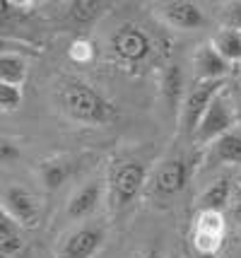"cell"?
<instances>
[{
	"label": "cell",
	"mask_w": 241,
	"mask_h": 258,
	"mask_svg": "<svg viewBox=\"0 0 241 258\" xmlns=\"http://www.w3.org/2000/svg\"><path fill=\"white\" fill-rule=\"evenodd\" d=\"M239 111H241V101H239Z\"/></svg>",
	"instance_id": "83f0119b"
},
{
	"label": "cell",
	"mask_w": 241,
	"mask_h": 258,
	"mask_svg": "<svg viewBox=\"0 0 241 258\" xmlns=\"http://www.w3.org/2000/svg\"><path fill=\"white\" fill-rule=\"evenodd\" d=\"M152 48L154 46H152L149 34L133 22L121 24L111 34V39H109L111 56L116 60H121V63H126V66H140V63H145L152 56Z\"/></svg>",
	"instance_id": "3957f363"
},
{
	"label": "cell",
	"mask_w": 241,
	"mask_h": 258,
	"mask_svg": "<svg viewBox=\"0 0 241 258\" xmlns=\"http://www.w3.org/2000/svg\"><path fill=\"white\" fill-rule=\"evenodd\" d=\"M20 157V150H15L12 147V143H3L0 145V162L3 164H8V162H12V159Z\"/></svg>",
	"instance_id": "603a6c76"
},
{
	"label": "cell",
	"mask_w": 241,
	"mask_h": 258,
	"mask_svg": "<svg viewBox=\"0 0 241 258\" xmlns=\"http://www.w3.org/2000/svg\"><path fill=\"white\" fill-rule=\"evenodd\" d=\"M193 66L200 80H224L231 63L212 44H203L198 46V51H195Z\"/></svg>",
	"instance_id": "8fae6325"
},
{
	"label": "cell",
	"mask_w": 241,
	"mask_h": 258,
	"mask_svg": "<svg viewBox=\"0 0 241 258\" xmlns=\"http://www.w3.org/2000/svg\"><path fill=\"white\" fill-rule=\"evenodd\" d=\"M104 239L106 232L102 225H82L63 239L58 258H92L104 246Z\"/></svg>",
	"instance_id": "ba28073f"
},
{
	"label": "cell",
	"mask_w": 241,
	"mask_h": 258,
	"mask_svg": "<svg viewBox=\"0 0 241 258\" xmlns=\"http://www.w3.org/2000/svg\"><path fill=\"white\" fill-rule=\"evenodd\" d=\"M162 97L167 101V106H169V111L176 113L184 104L181 99L184 97V70L179 63H169V66L162 70Z\"/></svg>",
	"instance_id": "4fadbf2b"
},
{
	"label": "cell",
	"mask_w": 241,
	"mask_h": 258,
	"mask_svg": "<svg viewBox=\"0 0 241 258\" xmlns=\"http://www.w3.org/2000/svg\"><path fill=\"white\" fill-rule=\"evenodd\" d=\"M147 183V167L138 159H123L114 164L111 176H109V188H111V205L114 210H123L140 196V191Z\"/></svg>",
	"instance_id": "7a4b0ae2"
},
{
	"label": "cell",
	"mask_w": 241,
	"mask_h": 258,
	"mask_svg": "<svg viewBox=\"0 0 241 258\" xmlns=\"http://www.w3.org/2000/svg\"><path fill=\"white\" fill-rule=\"evenodd\" d=\"M109 8H111V3H102V0H77V3H70L68 20L77 27H90Z\"/></svg>",
	"instance_id": "e0dca14e"
},
{
	"label": "cell",
	"mask_w": 241,
	"mask_h": 258,
	"mask_svg": "<svg viewBox=\"0 0 241 258\" xmlns=\"http://www.w3.org/2000/svg\"><path fill=\"white\" fill-rule=\"evenodd\" d=\"M102 193H104V183L99 179H90L82 188L72 193V198L68 203V217L72 220H82V217H90V215L99 208L102 203Z\"/></svg>",
	"instance_id": "7c38bea8"
},
{
	"label": "cell",
	"mask_w": 241,
	"mask_h": 258,
	"mask_svg": "<svg viewBox=\"0 0 241 258\" xmlns=\"http://www.w3.org/2000/svg\"><path fill=\"white\" fill-rule=\"evenodd\" d=\"M234 123H236L234 109L229 106V101H227L224 92H222L217 99L210 104V109H207V113L203 116V121H200L198 131H195L193 140L198 145H212L222 135L231 133V131H234Z\"/></svg>",
	"instance_id": "52a82bcc"
},
{
	"label": "cell",
	"mask_w": 241,
	"mask_h": 258,
	"mask_svg": "<svg viewBox=\"0 0 241 258\" xmlns=\"http://www.w3.org/2000/svg\"><path fill=\"white\" fill-rule=\"evenodd\" d=\"M24 246V236H22V225L8 215L5 210L0 213V256L10 258L15 253H20Z\"/></svg>",
	"instance_id": "5bb4252c"
},
{
	"label": "cell",
	"mask_w": 241,
	"mask_h": 258,
	"mask_svg": "<svg viewBox=\"0 0 241 258\" xmlns=\"http://www.w3.org/2000/svg\"><path fill=\"white\" fill-rule=\"evenodd\" d=\"M68 56L70 60H75V63H90L94 58V46L87 41V39H75L68 48Z\"/></svg>",
	"instance_id": "7402d4cb"
},
{
	"label": "cell",
	"mask_w": 241,
	"mask_h": 258,
	"mask_svg": "<svg viewBox=\"0 0 241 258\" xmlns=\"http://www.w3.org/2000/svg\"><path fill=\"white\" fill-rule=\"evenodd\" d=\"M200 258H217V256H200Z\"/></svg>",
	"instance_id": "4316f807"
},
{
	"label": "cell",
	"mask_w": 241,
	"mask_h": 258,
	"mask_svg": "<svg viewBox=\"0 0 241 258\" xmlns=\"http://www.w3.org/2000/svg\"><path fill=\"white\" fill-rule=\"evenodd\" d=\"M20 104H22V87H12V85L0 82V109L5 113H12L20 109Z\"/></svg>",
	"instance_id": "44dd1931"
},
{
	"label": "cell",
	"mask_w": 241,
	"mask_h": 258,
	"mask_svg": "<svg viewBox=\"0 0 241 258\" xmlns=\"http://www.w3.org/2000/svg\"><path fill=\"white\" fill-rule=\"evenodd\" d=\"M224 234H227L224 215L212 213V210H198L193 220V229H191V241H193L198 256H217Z\"/></svg>",
	"instance_id": "8992f818"
},
{
	"label": "cell",
	"mask_w": 241,
	"mask_h": 258,
	"mask_svg": "<svg viewBox=\"0 0 241 258\" xmlns=\"http://www.w3.org/2000/svg\"><path fill=\"white\" fill-rule=\"evenodd\" d=\"M157 12L164 22L174 27V29H184V32H193L205 27V15L200 10V5L188 3V0H169L157 5Z\"/></svg>",
	"instance_id": "30bf717a"
},
{
	"label": "cell",
	"mask_w": 241,
	"mask_h": 258,
	"mask_svg": "<svg viewBox=\"0 0 241 258\" xmlns=\"http://www.w3.org/2000/svg\"><path fill=\"white\" fill-rule=\"evenodd\" d=\"M224 87H227L224 80H198L193 85V90L186 92L184 106H181V128L191 140H193L203 116L210 109V104L224 92Z\"/></svg>",
	"instance_id": "277c9868"
},
{
	"label": "cell",
	"mask_w": 241,
	"mask_h": 258,
	"mask_svg": "<svg viewBox=\"0 0 241 258\" xmlns=\"http://www.w3.org/2000/svg\"><path fill=\"white\" fill-rule=\"evenodd\" d=\"M210 44L215 46L229 63H241V29H236V27H224V29H219V32L212 36Z\"/></svg>",
	"instance_id": "ac0fdd59"
},
{
	"label": "cell",
	"mask_w": 241,
	"mask_h": 258,
	"mask_svg": "<svg viewBox=\"0 0 241 258\" xmlns=\"http://www.w3.org/2000/svg\"><path fill=\"white\" fill-rule=\"evenodd\" d=\"M27 78V60L17 53L5 51L0 56V82L12 85V87H20Z\"/></svg>",
	"instance_id": "d6986e66"
},
{
	"label": "cell",
	"mask_w": 241,
	"mask_h": 258,
	"mask_svg": "<svg viewBox=\"0 0 241 258\" xmlns=\"http://www.w3.org/2000/svg\"><path fill=\"white\" fill-rule=\"evenodd\" d=\"M70 176V164L65 159H48L41 164V179L46 183L48 191H53L58 186H63Z\"/></svg>",
	"instance_id": "ffe728a7"
},
{
	"label": "cell",
	"mask_w": 241,
	"mask_h": 258,
	"mask_svg": "<svg viewBox=\"0 0 241 258\" xmlns=\"http://www.w3.org/2000/svg\"><path fill=\"white\" fill-rule=\"evenodd\" d=\"M231 215H234V220H236V225H241V201L234 205V210H231Z\"/></svg>",
	"instance_id": "d4e9b609"
},
{
	"label": "cell",
	"mask_w": 241,
	"mask_h": 258,
	"mask_svg": "<svg viewBox=\"0 0 241 258\" xmlns=\"http://www.w3.org/2000/svg\"><path fill=\"white\" fill-rule=\"evenodd\" d=\"M142 258H162V253H159V251H147Z\"/></svg>",
	"instance_id": "484cf974"
},
{
	"label": "cell",
	"mask_w": 241,
	"mask_h": 258,
	"mask_svg": "<svg viewBox=\"0 0 241 258\" xmlns=\"http://www.w3.org/2000/svg\"><path fill=\"white\" fill-rule=\"evenodd\" d=\"M227 17H229L231 27H236V29H241V0H236V3H231L229 10H227Z\"/></svg>",
	"instance_id": "cb8c5ba5"
},
{
	"label": "cell",
	"mask_w": 241,
	"mask_h": 258,
	"mask_svg": "<svg viewBox=\"0 0 241 258\" xmlns=\"http://www.w3.org/2000/svg\"><path fill=\"white\" fill-rule=\"evenodd\" d=\"M188 179H191V162L184 155L164 157L152 171L149 193L154 198H174L188 186Z\"/></svg>",
	"instance_id": "5b68a950"
},
{
	"label": "cell",
	"mask_w": 241,
	"mask_h": 258,
	"mask_svg": "<svg viewBox=\"0 0 241 258\" xmlns=\"http://www.w3.org/2000/svg\"><path fill=\"white\" fill-rule=\"evenodd\" d=\"M3 210L12 215L22 227H36L39 222V203L34 193L20 183H12L3 191Z\"/></svg>",
	"instance_id": "9c48e42d"
},
{
	"label": "cell",
	"mask_w": 241,
	"mask_h": 258,
	"mask_svg": "<svg viewBox=\"0 0 241 258\" xmlns=\"http://www.w3.org/2000/svg\"><path fill=\"white\" fill-rule=\"evenodd\" d=\"M210 162H227V164H241V131L222 135L210 147Z\"/></svg>",
	"instance_id": "2e32d148"
},
{
	"label": "cell",
	"mask_w": 241,
	"mask_h": 258,
	"mask_svg": "<svg viewBox=\"0 0 241 258\" xmlns=\"http://www.w3.org/2000/svg\"><path fill=\"white\" fill-rule=\"evenodd\" d=\"M58 101H60V109L80 123L104 125L116 118L111 101H106L92 85L82 80H68L65 85H60Z\"/></svg>",
	"instance_id": "6da1fadb"
},
{
	"label": "cell",
	"mask_w": 241,
	"mask_h": 258,
	"mask_svg": "<svg viewBox=\"0 0 241 258\" xmlns=\"http://www.w3.org/2000/svg\"><path fill=\"white\" fill-rule=\"evenodd\" d=\"M231 196V181L227 176H219L207 186L200 201H198V210H212V213H222L229 203Z\"/></svg>",
	"instance_id": "9a60e30c"
}]
</instances>
